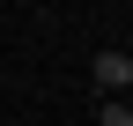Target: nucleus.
<instances>
[{
  "instance_id": "nucleus-1",
  "label": "nucleus",
  "mask_w": 133,
  "mask_h": 126,
  "mask_svg": "<svg viewBox=\"0 0 133 126\" xmlns=\"http://www.w3.org/2000/svg\"><path fill=\"white\" fill-rule=\"evenodd\" d=\"M89 82L104 89V104H126V89H133V52H96V59H89Z\"/></svg>"
},
{
  "instance_id": "nucleus-2",
  "label": "nucleus",
  "mask_w": 133,
  "mask_h": 126,
  "mask_svg": "<svg viewBox=\"0 0 133 126\" xmlns=\"http://www.w3.org/2000/svg\"><path fill=\"white\" fill-rule=\"evenodd\" d=\"M96 126H133V104H104V119Z\"/></svg>"
}]
</instances>
